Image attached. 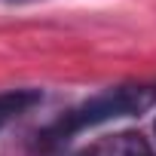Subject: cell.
<instances>
[{
  "label": "cell",
  "instance_id": "obj_1",
  "mask_svg": "<svg viewBox=\"0 0 156 156\" xmlns=\"http://www.w3.org/2000/svg\"><path fill=\"white\" fill-rule=\"evenodd\" d=\"M156 101V86H116L92 95L89 101L64 110L55 122L43 126L31 141V156H58V150L70 141V135L83 132L89 126L107 122L113 116H129Z\"/></svg>",
  "mask_w": 156,
  "mask_h": 156
},
{
  "label": "cell",
  "instance_id": "obj_2",
  "mask_svg": "<svg viewBox=\"0 0 156 156\" xmlns=\"http://www.w3.org/2000/svg\"><path fill=\"white\" fill-rule=\"evenodd\" d=\"M76 156H156V150L138 132H116V135H104L92 141Z\"/></svg>",
  "mask_w": 156,
  "mask_h": 156
},
{
  "label": "cell",
  "instance_id": "obj_4",
  "mask_svg": "<svg viewBox=\"0 0 156 156\" xmlns=\"http://www.w3.org/2000/svg\"><path fill=\"white\" fill-rule=\"evenodd\" d=\"M12 3H22V0H12Z\"/></svg>",
  "mask_w": 156,
  "mask_h": 156
},
{
  "label": "cell",
  "instance_id": "obj_3",
  "mask_svg": "<svg viewBox=\"0 0 156 156\" xmlns=\"http://www.w3.org/2000/svg\"><path fill=\"white\" fill-rule=\"evenodd\" d=\"M40 101H43V95L37 89H9V92H0V129H6L9 122H16L22 113H28Z\"/></svg>",
  "mask_w": 156,
  "mask_h": 156
}]
</instances>
